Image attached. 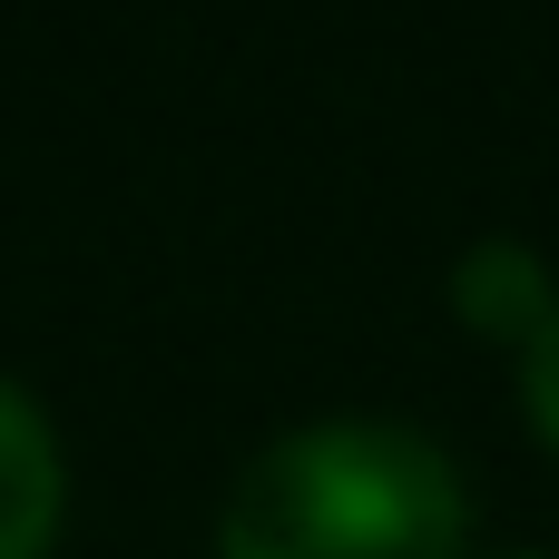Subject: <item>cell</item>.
I'll return each mask as SVG.
<instances>
[{"label":"cell","mask_w":559,"mask_h":559,"mask_svg":"<svg viewBox=\"0 0 559 559\" xmlns=\"http://www.w3.org/2000/svg\"><path fill=\"white\" fill-rule=\"evenodd\" d=\"M521 383H531V413H540V432L559 442V314L531 334V354H521Z\"/></svg>","instance_id":"cell-4"},{"label":"cell","mask_w":559,"mask_h":559,"mask_svg":"<svg viewBox=\"0 0 559 559\" xmlns=\"http://www.w3.org/2000/svg\"><path fill=\"white\" fill-rule=\"evenodd\" d=\"M59 511H69L59 432L20 383H0V559H49Z\"/></svg>","instance_id":"cell-2"},{"label":"cell","mask_w":559,"mask_h":559,"mask_svg":"<svg viewBox=\"0 0 559 559\" xmlns=\"http://www.w3.org/2000/svg\"><path fill=\"white\" fill-rule=\"evenodd\" d=\"M501 559H559V550H501Z\"/></svg>","instance_id":"cell-5"},{"label":"cell","mask_w":559,"mask_h":559,"mask_svg":"<svg viewBox=\"0 0 559 559\" xmlns=\"http://www.w3.org/2000/svg\"><path fill=\"white\" fill-rule=\"evenodd\" d=\"M462 305H472V324H511V334H521V354H531V334L559 314L540 255H531V246H501V236L462 255Z\"/></svg>","instance_id":"cell-3"},{"label":"cell","mask_w":559,"mask_h":559,"mask_svg":"<svg viewBox=\"0 0 559 559\" xmlns=\"http://www.w3.org/2000/svg\"><path fill=\"white\" fill-rule=\"evenodd\" d=\"M472 501L432 432L383 413H334L275 432L226 511L216 559H462Z\"/></svg>","instance_id":"cell-1"}]
</instances>
